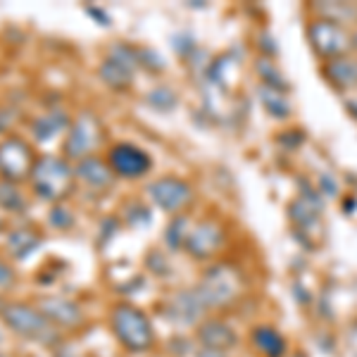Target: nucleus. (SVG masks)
I'll list each match as a JSON object with an SVG mask.
<instances>
[{"label":"nucleus","mask_w":357,"mask_h":357,"mask_svg":"<svg viewBox=\"0 0 357 357\" xmlns=\"http://www.w3.org/2000/svg\"><path fill=\"white\" fill-rule=\"evenodd\" d=\"M243 291H245L243 276H241V272L234 264H227V262L212 264L210 269H205L198 286H195V293H198L205 310L231 307V305L243 296Z\"/></svg>","instance_id":"f257e3e1"},{"label":"nucleus","mask_w":357,"mask_h":357,"mask_svg":"<svg viewBox=\"0 0 357 357\" xmlns=\"http://www.w3.org/2000/svg\"><path fill=\"white\" fill-rule=\"evenodd\" d=\"M112 331L131 353H143L153 345V324L134 305H117L112 310Z\"/></svg>","instance_id":"f03ea898"},{"label":"nucleus","mask_w":357,"mask_h":357,"mask_svg":"<svg viewBox=\"0 0 357 357\" xmlns=\"http://www.w3.org/2000/svg\"><path fill=\"white\" fill-rule=\"evenodd\" d=\"M33 191L38 193V198L57 203L69 193L74 181V169L69 167L65 160L53 158V155H43L36 160L31 172Z\"/></svg>","instance_id":"7ed1b4c3"},{"label":"nucleus","mask_w":357,"mask_h":357,"mask_svg":"<svg viewBox=\"0 0 357 357\" xmlns=\"http://www.w3.org/2000/svg\"><path fill=\"white\" fill-rule=\"evenodd\" d=\"M307 41L312 45V50L319 57L329 60H338V57H345L348 50L353 48V38L345 29L338 24V22L331 20H314L307 24Z\"/></svg>","instance_id":"20e7f679"},{"label":"nucleus","mask_w":357,"mask_h":357,"mask_svg":"<svg viewBox=\"0 0 357 357\" xmlns=\"http://www.w3.org/2000/svg\"><path fill=\"white\" fill-rule=\"evenodd\" d=\"M3 319L15 333L31 341L41 343H53L57 338L55 326L50 324L38 310L29 307V305H5L3 307Z\"/></svg>","instance_id":"39448f33"},{"label":"nucleus","mask_w":357,"mask_h":357,"mask_svg":"<svg viewBox=\"0 0 357 357\" xmlns=\"http://www.w3.org/2000/svg\"><path fill=\"white\" fill-rule=\"evenodd\" d=\"M33 165H36V160H33L31 146L26 141L10 136L0 143V174H3V181L17 183L22 178L31 176Z\"/></svg>","instance_id":"423d86ee"},{"label":"nucleus","mask_w":357,"mask_h":357,"mask_svg":"<svg viewBox=\"0 0 357 357\" xmlns=\"http://www.w3.org/2000/svg\"><path fill=\"white\" fill-rule=\"evenodd\" d=\"M98 143H100V124H98V119L89 112L79 114L77 122L69 129V136L65 141V153L69 158L82 162L84 158H91V153L98 148Z\"/></svg>","instance_id":"0eeeda50"},{"label":"nucleus","mask_w":357,"mask_h":357,"mask_svg":"<svg viewBox=\"0 0 357 357\" xmlns=\"http://www.w3.org/2000/svg\"><path fill=\"white\" fill-rule=\"evenodd\" d=\"M148 195H151V200L160 210L181 212L193 200V188L176 176H165L148 186Z\"/></svg>","instance_id":"6e6552de"},{"label":"nucleus","mask_w":357,"mask_h":357,"mask_svg":"<svg viewBox=\"0 0 357 357\" xmlns=\"http://www.w3.org/2000/svg\"><path fill=\"white\" fill-rule=\"evenodd\" d=\"M138 65V55L126 45H117L112 48V53L107 55V60L100 65V79L110 89H129L131 79H134V69Z\"/></svg>","instance_id":"1a4fd4ad"},{"label":"nucleus","mask_w":357,"mask_h":357,"mask_svg":"<svg viewBox=\"0 0 357 357\" xmlns=\"http://www.w3.org/2000/svg\"><path fill=\"white\" fill-rule=\"evenodd\" d=\"M224 243V229L215 220L198 222L186 236V252L195 260H210L222 250Z\"/></svg>","instance_id":"9d476101"},{"label":"nucleus","mask_w":357,"mask_h":357,"mask_svg":"<svg viewBox=\"0 0 357 357\" xmlns=\"http://www.w3.org/2000/svg\"><path fill=\"white\" fill-rule=\"evenodd\" d=\"M110 169L117 176L124 178H138L143 174H148L151 169V155L141 148L131 146V143H117V146L110 151Z\"/></svg>","instance_id":"9b49d317"},{"label":"nucleus","mask_w":357,"mask_h":357,"mask_svg":"<svg viewBox=\"0 0 357 357\" xmlns=\"http://www.w3.org/2000/svg\"><path fill=\"white\" fill-rule=\"evenodd\" d=\"M203 312H205V307H203V303H200L195 289L178 291L169 298V303H167V317H169V319L178 326L193 324V321L200 319V314Z\"/></svg>","instance_id":"f8f14e48"},{"label":"nucleus","mask_w":357,"mask_h":357,"mask_svg":"<svg viewBox=\"0 0 357 357\" xmlns=\"http://www.w3.org/2000/svg\"><path fill=\"white\" fill-rule=\"evenodd\" d=\"M198 341H200V348L227 353V350H231L234 345L238 343V336H236L231 324H227V321L207 319L198 326Z\"/></svg>","instance_id":"ddd939ff"},{"label":"nucleus","mask_w":357,"mask_h":357,"mask_svg":"<svg viewBox=\"0 0 357 357\" xmlns=\"http://www.w3.org/2000/svg\"><path fill=\"white\" fill-rule=\"evenodd\" d=\"M38 312L55 326H77L79 321H82V310H79V305L67 301V298H57V296L41 298Z\"/></svg>","instance_id":"4468645a"},{"label":"nucleus","mask_w":357,"mask_h":357,"mask_svg":"<svg viewBox=\"0 0 357 357\" xmlns=\"http://www.w3.org/2000/svg\"><path fill=\"white\" fill-rule=\"evenodd\" d=\"M252 345H255L257 353H262L264 357H284L286 355V338L281 336L274 326L260 324L252 329Z\"/></svg>","instance_id":"2eb2a0df"},{"label":"nucleus","mask_w":357,"mask_h":357,"mask_svg":"<svg viewBox=\"0 0 357 357\" xmlns=\"http://www.w3.org/2000/svg\"><path fill=\"white\" fill-rule=\"evenodd\" d=\"M324 77L336 86V89H355L357 86V60L353 57H338L329 60L324 67Z\"/></svg>","instance_id":"dca6fc26"},{"label":"nucleus","mask_w":357,"mask_h":357,"mask_svg":"<svg viewBox=\"0 0 357 357\" xmlns=\"http://www.w3.org/2000/svg\"><path fill=\"white\" fill-rule=\"evenodd\" d=\"M74 174L82 178L84 183H89V186L93 188H105L107 183L112 181V174L114 172L110 169V165H105L102 160L98 158H84L82 162L77 165V169H74Z\"/></svg>","instance_id":"f3484780"},{"label":"nucleus","mask_w":357,"mask_h":357,"mask_svg":"<svg viewBox=\"0 0 357 357\" xmlns=\"http://www.w3.org/2000/svg\"><path fill=\"white\" fill-rule=\"evenodd\" d=\"M41 236L29 231V229H15L13 234L8 236V241H5V245H8L10 255L15 257V260H26L29 255H33V252L41 248Z\"/></svg>","instance_id":"a211bd4d"},{"label":"nucleus","mask_w":357,"mask_h":357,"mask_svg":"<svg viewBox=\"0 0 357 357\" xmlns=\"http://www.w3.org/2000/svg\"><path fill=\"white\" fill-rule=\"evenodd\" d=\"M67 124H69L67 114L60 110H53V112L43 114V117L33 119V124H31L33 138H36L38 143H45V141H50V138H55L60 131H65Z\"/></svg>","instance_id":"6ab92c4d"},{"label":"nucleus","mask_w":357,"mask_h":357,"mask_svg":"<svg viewBox=\"0 0 357 357\" xmlns=\"http://www.w3.org/2000/svg\"><path fill=\"white\" fill-rule=\"evenodd\" d=\"M260 100H262L264 110H267L269 114H274V117H279V119H284L286 114L291 112V105H289V100H286L284 91L272 89V86H267V84L260 89Z\"/></svg>","instance_id":"aec40b11"},{"label":"nucleus","mask_w":357,"mask_h":357,"mask_svg":"<svg viewBox=\"0 0 357 357\" xmlns=\"http://www.w3.org/2000/svg\"><path fill=\"white\" fill-rule=\"evenodd\" d=\"M0 207L10 212H17L24 207V198H22L20 188L10 181H0Z\"/></svg>","instance_id":"412c9836"},{"label":"nucleus","mask_w":357,"mask_h":357,"mask_svg":"<svg viewBox=\"0 0 357 357\" xmlns=\"http://www.w3.org/2000/svg\"><path fill=\"white\" fill-rule=\"evenodd\" d=\"M186 236H188V222L183 220V217H176V220L169 224V229H167L165 241L169 243V248L178 250V248L186 245Z\"/></svg>","instance_id":"4be33fe9"},{"label":"nucleus","mask_w":357,"mask_h":357,"mask_svg":"<svg viewBox=\"0 0 357 357\" xmlns=\"http://www.w3.org/2000/svg\"><path fill=\"white\" fill-rule=\"evenodd\" d=\"M146 100H148V105L155 107V110H172V107L176 105V98L174 93H172L169 89H155L151 91V93L146 96Z\"/></svg>","instance_id":"5701e85b"},{"label":"nucleus","mask_w":357,"mask_h":357,"mask_svg":"<svg viewBox=\"0 0 357 357\" xmlns=\"http://www.w3.org/2000/svg\"><path fill=\"white\" fill-rule=\"evenodd\" d=\"M48 222L53 224L55 229H67V227H72L74 217H72V212L65 210V207H53L48 215Z\"/></svg>","instance_id":"b1692460"},{"label":"nucleus","mask_w":357,"mask_h":357,"mask_svg":"<svg viewBox=\"0 0 357 357\" xmlns=\"http://www.w3.org/2000/svg\"><path fill=\"white\" fill-rule=\"evenodd\" d=\"M13 119H15L13 110H8V107H0V134H3L10 124H13Z\"/></svg>","instance_id":"393cba45"},{"label":"nucleus","mask_w":357,"mask_h":357,"mask_svg":"<svg viewBox=\"0 0 357 357\" xmlns=\"http://www.w3.org/2000/svg\"><path fill=\"white\" fill-rule=\"evenodd\" d=\"M86 13L93 15L96 20H98V24H102V26H110V24H112V20H110V17H107L105 13H102L100 8H86Z\"/></svg>","instance_id":"a878e982"},{"label":"nucleus","mask_w":357,"mask_h":357,"mask_svg":"<svg viewBox=\"0 0 357 357\" xmlns=\"http://www.w3.org/2000/svg\"><path fill=\"white\" fill-rule=\"evenodd\" d=\"M10 281H13V272H10L3 262H0V286H8Z\"/></svg>","instance_id":"bb28decb"},{"label":"nucleus","mask_w":357,"mask_h":357,"mask_svg":"<svg viewBox=\"0 0 357 357\" xmlns=\"http://www.w3.org/2000/svg\"><path fill=\"white\" fill-rule=\"evenodd\" d=\"M195 357H227L224 353H220V350H210V348H200L198 355Z\"/></svg>","instance_id":"cd10ccee"},{"label":"nucleus","mask_w":357,"mask_h":357,"mask_svg":"<svg viewBox=\"0 0 357 357\" xmlns=\"http://www.w3.org/2000/svg\"><path fill=\"white\" fill-rule=\"evenodd\" d=\"M57 357H77V355H72V353H67V350H60V353H57Z\"/></svg>","instance_id":"c85d7f7f"},{"label":"nucleus","mask_w":357,"mask_h":357,"mask_svg":"<svg viewBox=\"0 0 357 357\" xmlns=\"http://www.w3.org/2000/svg\"><path fill=\"white\" fill-rule=\"evenodd\" d=\"M289 357H305L303 353H293V355H289Z\"/></svg>","instance_id":"c756f323"},{"label":"nucleus","mask_w":357,"mask_h":357,"mask_svg":"<svg viewBox=\"0 0 357 357\" xmlns=\"http://www.w3.org/2000/svg\"><path fill=\"white\" fill-rule=\"evenodd\" d=\"M353 43H355V45H357V33H355V41H353Z\"/></svg>","instance_id":"7c9ffc66"}]
</instances>
